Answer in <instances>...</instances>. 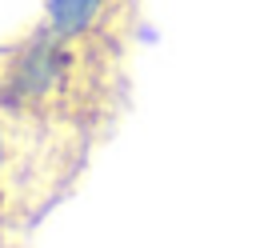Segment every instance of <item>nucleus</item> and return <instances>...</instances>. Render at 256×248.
I'll return each instance as SVG.
<instances>
[{
	"label": "nucleus",
	"mask_w": 256,
	"mask_h": 248,
	"mask_svg": "<svg viewBox=\"0 0 256 248\" xmlns=\"http://www.w3.org/2000/svg\"><path fill=\"white\" fill-rule=\"evenodd\" d=\"M104 12H108V0H48V32L64 40H84Z\"/></svg>",
	"instance_id": "f03ea898"
},
{
	"label": "nucleus",
	"mask_w": 256,
	"mask_h": 248,
	"mask_svg": "<svg viewBox=\"0 0 256 248\" xmlns=\"http://www.w3.org/2000/svg\"><path fill=\"white\" fill-rule=\"evenodd\" d=\"M8 172H12V128H8V120L0 112V188H4Z\"/></svg>",
	"instance_id": "7ed1b4c3"
},
{
	"label": "nucleus",
	"mask_w": 256,
	"mask_h": 248,
	"mask_svg": "<svg viewBox=\"0 0 256 248\" xmlns=\"http://www.w3.org/2000/svg\"><path fill=\"white\" fill-rule=\"evenodd\" d=\"M68 44L72 40L44 28L36 36H28L20 48H12V56L0 68V112L32 116V112H44L52 100H60V92L68 88V76H72Z\"/></svg>",
	"instance_id": "f257e3e1"
}]
</instances>
